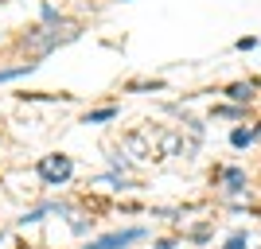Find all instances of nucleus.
Masks as SVG:
<instances>
[{"label":"nucleus","mask_w":261,"mask_h":249,"mask_svg":"<svg viewBox=\"0 0 261 249\" xmlns=\"http://www.w3.org/2000/svg\"><path fill=\"white\" fill-rule=\"evenodd\" d=\"M226 249H246V234H230Z\"/></svg>","instance_id":"9"},{"label":"nucleus","mask_w":261,"mask_h":249,"mask_svg":"<svg viewBox=\"0 0 261 249\" xmlns=\"http://www.w3.org/2000/svg\"><path fill=\"white\" fill-rule=\"evenodd\" d=\"M78 35H82V27H78L74 20H51V23H43V27L28 32V35L20 39V47L32 54V59H43V54H51L55 47L74 43Z\"/></svg>","instance_id":"1"},{"label":"nucleus","mask_w":261,"mask_h":249,"mask_svg":"<svg viewBox=\"0 0 261 249\" xmlns=\"http://www.w3.org/2000/svg\"><path fill=\"white\" fill-rule=\"evenodd\" d=\"M230 144H234V148H250V144H253V132L250 129H234V132H230Z\"/></svg>","instance_id":"5"},{"label":"nucleus","mask_w":261,"mask_h":249,"mask_svg":"<svg viewBox=\"0 0 261 249\" xmlns=\"http://www.w3.org/2000/svg\"><path fill=\"white\" fill-rule=\"evenodd\" d=\"M70 172H74L70 156H43V160H39V179H43V183H51V187L66 183V179H70Z\"/></svg>","instance_id":"2"},{"label":"nucleus","mask_w":261,"mask_h":249,"mask_svg":"<svg viewBox=\"0 0 261 249\" xmlns=\"http://www.w3.org/2000/svg\"><path fill=\"white\" fill-rule=\"evenodd\" d=\"M109 117H117V109H94V113H90V117H86V125H98V121H109Z\"/></svg>","instance_id":"8"},{"label":"nucleus","mask_w":261,"mask_h":249,"mask_svg":"<svg viewBox=\"0 0 261 249\" xmlns=\"http://www.w3.org/2000/svg\"><path fill=\"white\" fill-rule=\"evenodd\" d=\"M137 238H144V230H121V234H109V238L94 241L90 249H125L129 241H137Z\"/></svg>","instance_id":"3"},{"label":"nucleus","mask_w":261,"mask_h":249,"mask_svg":"<svg viewBox=\"0 0 261 249\" xmlns=\"http://www.w3.org/2000/svg\"><path fill=\"white\" fill-rule=\"evenodd\" d=\"M28 70H35V63H23V66H12V70H0V82H8V78H20V74H28Z\"/></svg>","instance_id":"7"},{"label":"nucleus","mask_w":261,"mask_h":249,"mask_svg":"<svg viewBox=\"0 0 261 249\" xmlns=\"http://www.w3.org/2000/svg\"><path fill=\"white\" fill-rule=\"evenodd\" d=\"M222 183H226V191H246V172L230 168V172H222Z\"/></svg>","instance_id":"4"},{"label":"nucleus","mask_w":261,"mask_h":249,"mask_svg":"<svg viewBox=\"0 0 261 249\" xmlns=\"http://www.w3.org/2000/svg\"><path fill=\"white\" fill-rule=\"evenodd\" d=\"M226 94H230V98H234V101H246V105H250V101H253V86H242V82H238V86H230Z\"/></svg>","instance_id":"6"},{"label":"nucleus","mask_w":261,"mask_h":249,"mask_svg":"<svg viewBox=\"0 0 261 249\" xmlns=\"http://www.w3.org/2000/svg\"><path fill=\"white\" fill-rule=\"evenodd\" d=\"M0 249H16V238H12V234H0Z\"/></svg>","instance_id":"10"}]
</instances>
